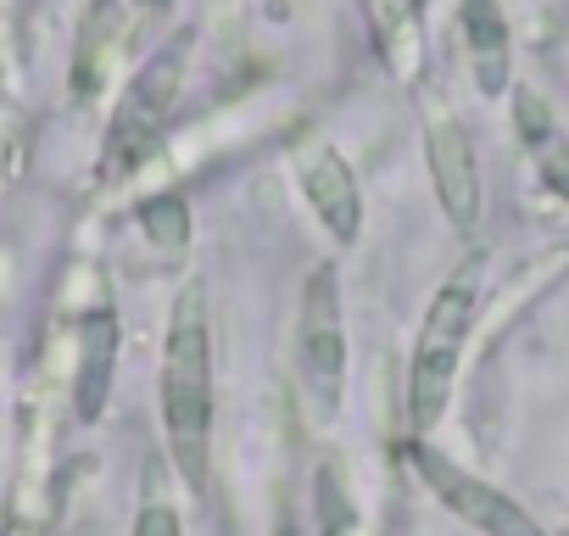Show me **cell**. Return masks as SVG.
Listing matches in <instances>:
<instances>
[{"mask_svg": "<svg viewBox=\"0 0 569 536\" xmlns=\"http://www.w3.org/2000/svg\"><path fill=\"white\" fill-rule=\"evenodd\" d=\"M480 297H486V257L469 251L436 286L425 325L413 336V358H408V430L413 436H430L447 419V403H452V386L463 369V347L480 319Z\"/></svg>", "mask_w": 569, "mask_h": 536, "instance_id": "7a4b0ae2", "label": "cell"}, {"mask_svg": "<svg viewBox=\"0 0 569 536\" xmlns=\"http://www.w3.org/2000/svg\"><path fill=\"white\" fill-rule=\"evenodd\" d=\"M129 536H184V508L173 497L168 458H157V453L140 464V508H134V530Z\"/></svg>", "mask_w": 569, "mask_h": 536, "instance_id": "4fadbf2b", "label": "cell"}, {"mask_svg": "<svg viewBox=\"0 0 569 536\" xmlns=\"http://www.w3.org/2000/svg\"><path fill=\"white\" fill-rule=\"evenodd\" d=\"M508 96H513V129H519V146H525L536 179L558 201H569V135H563V123L552 118V107L530 85H513Z\"/></svg>", "mask_w": 569, "mask_h": 536, "instance_id": "7c38bea8", "label": "cell"}, {"mask_svg": "<svg viewBox=\"0 0 569 536\" xmlns=\"http://www.w3.org/2000/svg\"><path fill=\"white\" fill-rule=\"evenodd\" d=\"M140 229L157 240V251H184V240H190V212H184V196H151L146 207H140Z\"/></svg>", "mask_w": 569, "mask_h": 536, "instance_id": "5bb4252c", "label": "cell"}, {"mask_svg": "<svg viewBox=\"0 0 569 536\" xmlns=\"http://www.w3.org/2000/svg\"><path fill=\"white\" fill-rule=\"evenodd\" d=\"M558 536H569V525H563V530H558Z\"/></svg>", "mask_w": 569, "mask_h": 536, "instance_id": "9a60e30c", "label": "cell"}, {"mask_svg": "<svg viewBox=\"0 0 569 536\" xmlns=\"http://www.w3.org/2000/svg\"><path fill=\"white\" fill-rule=\"evenodd\" d=\"M369 40L380 51V68L402 85L419 90L430 73V40H425V0H358Z\"/></svg>", "mask_w": 569, "mask_h": 536, "instance_id": "9c48e42d", "label": "cell"}, {"mask_svg": "<svg viewBox=\"0 0 569 536\" xmlns=\"http://www.w3.org/2000/svg\"><path fill=\"white\" fill-rule=\"evenodd\" d=\"M51 525H57L51 419H46V408H34L29 430H23V458H18V480H12V503H7V525H0V536H51Z\"/></svg>", "mask_w": 569, "mask_h": 536, "instance_id": "ba28073f", "label": "cell"}, {"mask_svg": "<svg viewBox=\"0 0 569 536\" xmlns=\"http://www.w3.org/2000/svg\"><path fill=\"white\" fill-rule=\"evenodd\" d=\"M419 129H425V168H430V185H436V201H441L447 224L458 235H475L480 212H486L480 157H475V140H469L463 118L430 85H419Z\"/></svg>", "mask_w": 569, "mask_h": 536, "instance_id": "8992f818", "label": "cell"}, {"mask_svg": "<svg viewBox=\"0 0 569 536\" xmlns=\"http://www.w3.org/2000/svg\"><path fill=\"white\" fill-rule=\"evenodd\" d=\"M73 419L79 425H96L107 414V397H112V375H118V353H123V325L118 314L101 302L79 319V336H73Z\"/></svg>", "mask_w": 569, "mask_h": 536, "instance_id": "30bf717a", "label": "cell"}, {"mask_svg": "<svg viewBox=\"0 0 569 536\" xmlns=\"http://www.w3.org/2000/svg\"><path fill=\"white\" fill-rule=\"evenodd\" d=\"M297 386L313 425H336L347 403V302L336 262H319L302 286L297 314Z\"/></svg>", "mask_w": 569, "mask_h": 536, "instance_id": "277c9868", "label": "cell"}, {"mask_svg": "<svg viewBox=\"0 0 569 536\" xmlns=\"http://www.w3.org/2000/svg\"><path fill=\"white\" fill-rule=\"evenodd\" d=\"M291 162H297V185H302V201L319 218V229L336 246H358L363 240V185H358V168L347 162V151H336L330 140H302L291 151Z\"/></svg>", "mask_w": 569, "mask_h": 536, "instance_id": "52a82bcc", "label": "cell"}, {"mask_svg": "<svg viewBox=\"0 0 569 536\" xmlns=\"http://www.w3.org/2000/svg\"><path fill=\"white\" fill-rule=\"evenodd\" d=\"M184 73H190V34H173L168 46H157L134 68V79L123 85V96L112 107L107 140H101V179L107 185L134 179L146 168V157L162 146L168 118H173L179 90H184Z\"/></svg>", "mask_w": 569, "mask_h": 536, "instance_id": "3957f363", "label": "cell"}, {"mask_svg": "<svg viewBox=\"0 0 569 536\" xmlns=\"http://www.w3.org/2000/svg\"><path fill=\"white\" fill-rule=\"evenodd\" d=\"M458 23H463V57L475 90L486 101H502L513 90V40H508L502 0H458Z\"/></svg>", "mask_w": 569, "mask_h": 536, "instance_id": "8fae6325", "label": "cell"}, {"mask_svg": "<svg viewBox=\"0 0 569 536\" xmlns=\"http://www.w3.org/2000/svg\"><path fill=\"white\" fill-rule=\"evenodd\" d=\"M157 414H162L173 475L196 497H207L212 492L218 375H212V314H207V286L201 280H190L173 297L168 336H162V369H157Z\"/></svg>", "mask_w": 569, "mask_h": 536, "instance_id": "6da1fadb", "label": "cell"}, {"mask_svg": "<svg viewBox=\"0 0 569 536\" xmlns=\"http://www.w3.org/2000/svg\"><path fill=\"white\" fill-rule=\"evenodd\" d=\"M408 464H413V475L425 480V492H430L452 519H463L475 536H547V525H541L519 497H508L497 480H486L480 469L458 464L452 453L430 447V436H413Z\"/></svg>", "mask_w": 569, "mask_h": 536, "instance_id": "5b68a950", "label": "cell"}]
</instances>
